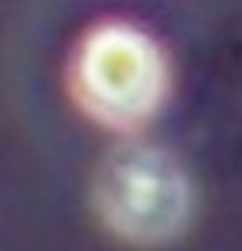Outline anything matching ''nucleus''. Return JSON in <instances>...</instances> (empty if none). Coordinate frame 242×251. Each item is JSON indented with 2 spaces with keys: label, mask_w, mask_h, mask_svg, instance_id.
Segmentation results:
<instances>
[{
  "label": "nucleus",
  "mask_w": 242,
  "mask_h": 251,
  "mask_svg": "<svg viewBox=\"0 0 242 251\" xmlns=\"http://www.w3.org/2000/svg\"><path fill=\"white\" fill-rule=\"evenodd\" d=\"M73 91L98 123L132 129L161 107L167 94V60L142 28L101 22L76 50Z\"/></svg>",
  "instance_id": "obj_1"
},
{
  "label": "nucleus",
  "mask_w": 242,
  "mask_h": 251,
  "mask_svg": "<svg viewBox=\"0 0 242 251\" xmlns=\"http://www.w3.org/2000/svg\"><path fill=\"white\" fill-rule=\"evenodd\" d=\"M95 201L107 226L132 242H163L189 217V182L161 148L123 145L104 157L95 179Z\"/></svg>",
  "instance_id": "obj_2"
}]
</instances>
